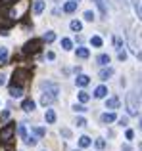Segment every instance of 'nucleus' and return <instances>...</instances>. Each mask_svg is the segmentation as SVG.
I'll list each match as a JSON object with an SVG mask.
<instances>
[{
  "instance_id": "f257e3e1",
  "label": "nucleus",
  "mask_w": 142,
  "mask_h": 151,
  "mask_svg": "<svg viewBox=\"0 0 142 151\" xmlns=\"http://www.w3.org/2000/svg\"><path fill=\"white\" fill-rule=\"evenodd\" d=\"M127 109H129V115H136L138 113V101H136V94L135 92L127 94Z\"/></svg>"
},
{
  "instance_id": "f03ea898",
  "label": "nucleus",
  "mask_w": 142,
  "mask_h": 151,
  "mask_svg": "<svg viewBox=\"0 0 142 151\" xmlns=\"http://www.w3.org/2000/svg\"><path fill=\"white\" fill-rule=\"evenodd\" d=\"M42 88H44V94H48V96H52L54 100L58 98V94H60V86L54 84V82H42Z\"/></svg>"
},
{
  "instance_id": "7ed1b4c3",
  "label": "nucleus",
  "mask_w": 142,
  "mask_h": 151,
  "mask_svg": "<svg viewBox=\"0 0 142 151\" xmlns=\"http://www.w3.org/2000/svg\"><path fill=\"white\" fill-rule=\"evenodd\" d=\"M14 132H15V126H14V124H6L2 130H0V140H2V142H8V140H12Z\"/></svg>"
},
{
  "instance_id": "20e7f679",
  "label": "nucleus",
  "mask_w": 142,
  "mask_h": 151,
  "mask_svg": "<svg viewBox=\"0 0 142 151\" xmlns=\"http://www.w3.org/2000/svg\"><path fill=\"white\" fill-rule=\"evenodd\" d=\"M38 48V40H31L25 44V48H23V54H35Z\"/></svg>"
},
{
  "instance_id": "39448f33",
  "label": "nucleus",
  "mask_w": 142,
  "mask_h": 151,
  "mask_svg": "<svg viewBox=\"0 0 142 151\" xmlns=\"http://www.w3.org/2000/svg\"><path fill=\"white\" fill-rule=\"evenodd\" d=\"M106 107H108V109H117V107H119V98L117 96L108 98V100H106Z\"/></svg>"
},
{
  "instance_id": "423d86ee",
  "label": "nucleus",
  "mask_w": 142,
  "mask_h": 151,
  "mask_svg": "<svg viewBox=\"0 0 142 151\" xmlns=\"http://www.w3.org/2000/svg\"><path fill=\"white\" fill-rule=\"evenodd\" d=\"M106 94H108V88H106V86H98V88L94 90V98H98V100L106 98Z\"/></svg>"
},
{
  "instance_id": "0eeeda50",
  "label": "nucleus",
  "mask_w": 142,
  "mask_h": 151,
  "mask_svg": "<svg viewBox=\"0 0 142 151\" xmlns=\"http://www.w3.org/2000/svg\"><path fill=\"white\" fill-rule=\"evenodd\" d=\"M109 77H113V69H112V67H106V69L100 71V78H102V81H108Z\"/></svg>"
},
{
  "instance_id": "6e6552de",
  "label": "nucleus",
  "mask_w": 142,
  "mask_h": 151,
  "mask_svg": "<svg viewBox=\"0 0 142 151\" xmlns=\"http://www.w3.org/2000/svg\"><path fill=\"white\" fill-rule=\"evenodd\" d=\"M44 119H46V122H48V124H54V122H56V113H54V109H46Z\"/></svg>"
},
{
  "instance_id": "1a4fd4ad",
  "label": "nucleus",
  "mask_w": 142,
  "mask_h": 151,
  "mask_svg": "<svg viewBox=\"0 0 142 151\" xmlns=\"http://www.w3.org/2000/svg\"><path fill=\"white\" fill-rule=\"evenodd\" d=\"M10 94H12V98H21V94H23V86H12L10 88Z\"/></svg>"
},
{
  "instance_id": "9d476101",
  "label": "nucleus",
  "mask_w": 142,
  "mask_h": 151,
  "mask_svg": "<svg viewBox=\"0 0 142 151\" xmlns=\"http://www.w3.org/2000/svg\"><path fill=\"white\" fill-rule=\"evenodd\" d=\"M77 4H79V2H73V0H71V2H65L64 12H65V14H73V12L77 10Z\"/></svg>"
},
{
  "instance_id": "9b49d317",
  "label": "nucleus",
  "mask_w": 142,
  "mask_h": 151,
  "mask_svg": "<svg viewBox=\"0 0 142 151\" xmlns=\"http://www.w3.org/2000/svg\"><path fill=\"white\" fill-rule=\"evenodd\" d=\"M94 2H96V6H98V10H100L102 15L108 14V6H106V2H108V0H94Z\"/></svg>"
},
{
  "instance_id": "f8f14e48",
  "label": "nucleus",
  "mask_w": 142,
  "mask_h": 151,
  "mask_svg": "<svg viewBox=\"0 0 142 151\" xmlns=\"http://www.w3.org/2000/svg\"><path fill=\"white\" fill-rule=\"evenodd\" d=\"M21 109H23V111H27V113H29V111H33V109H35V101H33V100H23Z\"/></svg>"
},
{
  "instance_id": "ddd939ff",
  "label": "nucleus",
  "mask_w": 142,
  "mask_h": 151,
  "mask_svg": "<svg viewBox=\"0 0 142 151\" xmlns=\"http://www.w3.org/2000/svg\"><path fill=\"white\" fill-rule=\"evenodd\" d=\"M75 82H77V86H86L90 82V78L86 77V75H79V77L75 78Z\"/></svg>"
},
{
  "instance_id": "4468645a",
  "label": "nucleus",
  "mask_w": 142,
  "mask_h": 151,
  "mask_svg": "<svg viewBox=\"0 0 142 151\" xmlns=\"http://www.w3.org/2000/svg\"><path fill=\"white\" fill-rule=\"evenodd\" d=\"M17 134L21 136V140H23V142H25V140H27V136H29V134H27V128H25V124H23V122L17 126Z\"/></svg>"
},
{
  "instance_id": "2eb2a0df",
  "label": "nucleus",
  "mask_w": 142,
  "mask_h": 151,
  "mask_svg": "<svg viewBox=\"0 0 142 151\" xmlns=\"http://www.w3.org/2000/svg\"><path fill=\"white\" fill-rule=\"evenodd\" d=\"M90 144H92V140H90L88 136H81L79 138V145H81V147H88Z\"/></svg>"
},
{
  "instance_id": "dca6fc26",
  "label": "nucleus",
  "mask_w": 142,
  "mask_h": 151,
  "mask_svg": "<svg viewBox=\"0 0 142 151\" xmlns=\"http://www.w3.org/2000/svg\"><path fill=\"white\" fill-rule=\"evenodd\" d=\"M42 10H44V2H42V0H37L35 6H33V12H35V14H41Z\"/></svg>"
},
{
  "instance_id": "f3484780",
  "label": "nucleus",
  "mask_w": 142,
  "mask_h": 151,
  "mask_svg": "<svg viewBox=\"0 0 142 151\" xmlns=\"http://www.w3.org/2000/svg\"><path fill=\"white\" fill-rule=\"evenodd\" d=\"M54 101V98L52 96H48V94H42V98H41V103H42V105H50V103H52Z\"/></svg>"
},
{
  "instance_id": "a211bd4d",
  "label": "nucleus",
  "mask_w": 142,
  "mask_h": 151,
  "mask_svg": "<svg viewBox=\"0 0 142 151\" xmlns=\"http://www.w3.org/2000/svg\"><path fill=\"white\" fill-rule=\"evenodd\" d=\"M77 55H79V58H83V59H86V58L90 55V52L86 50V48H83V46H81V48H77Z\"/></svg>"
},
{
  "instance_id": "6ab92c4d",
  "label": "nucleus",
  "mask_w": 142,
  "mask_h": 151,
  "mask_svg": "<svg viewBox=\"0 0 142 151\" xmlns=\"http://www.w3.org/2000/svg\"><path fill=\"white\" fill-rule=\"evenodd\" d=\"M115 113H106V115H102V121H104V122H113V121H115Z\"/></svg>"
},
{
  "instance_id": "aec40b11",
  "label": "nucleus",
  "mask_w": 142,
  "mask_h": 151,
  "mask_svg": "<svg viewBox=\"0 0 142 151\" xmlns=\"http://www.w3.org/2000/svg\"><path fill=\"white\" fill-rule=\"evenodd\" d=\"M88 100H90L88 92H85V90H81V92H79V101H81V103H86Z\"/></svg>"
},
{
  "instance_id": "412c9836",
  "label": "nucleus",
  "mask_w": 142,
  "mask_h": 151,
  "mask_svg": "<svg viewBox=\"0 0 142 151\" xmlns=\"http://www.w3.org/2000/svg\"><path fill=\"white\" fill-rule=\"evenodd\" d=\"M98 63H100V65H108V63H109V55L108 54L98 55Z\"/></svg>"
},
{
  "instance_id": "4be33fe9",
  "label": "nucleus",
  "mask_w": 142,
  "mask_h": 151,
  "mask_svg": "<svg viewBox=\"0 0 142 151\" xmlns=\"http://www.w3.org/2000/svg\"><path fill=\"white\" fill-rule=\"evenodd\" d=\"M81 29H83V23L77 21V19H73V21H71V31H77V33H79Z\"/></svg>"
},
{
  "instance_id": "5701e85b",
  "label": "nucleus",
  "mask_w": 142,
  "mask_h": 151,
  "mask_svg": "<svg viewBox=\"0 0 142 151\" xmlns=\"http://www.w3.org/2000/svg\"><path fill=\"white\" fill-rule=\"evenodd\" d=\"M6 59H8V48L0 46V61H6Z\"/></svg>"
},
{
  "instance_id": "b1692460",
  "label": "nucleus",
  "mask_w": 142,
  "mask_h": 151,
  "mask_svg": "<svg viewBox=\"0 0 142 151\" xmlns=\"http://www.w3.org/2000/svg\"><path fill=\"white\" fill-rule=\"evenodd\" d=\"M90 42H92V46H96V48H100V46H102V38L100 37H92V38H90Z\"/></svg>"
},
{
  "instance_id": "393cba45",
  "label": "nucleus",
  "mask_w": 142,
  "mask_h": 151,
  "mask_svg": "<svg viewBox=\"0 0 142 151\" xmlns=\"http://www.w3.org/2000/svg\"><path fill=\"white\" fill-rule=\"evenodd\" d=\"M62 46H64V50H71V46H73V42H71L69 38H64V40H62Z\"/></svg>"
},
{
  "instance_id": "a878e982",
  "label": "nucleus",
  "mask_w": 142,
  "mask_h": 151,
  "mask_svg": "<svg viewBox=\"0 0 142 151\" xmlns=\"http://www.w3.org/2000/svg\"><path fill=\"white\" fill-rule=\"evenodd\" d=\"M54 40H56V35L54 33H46L44 35V42H54Z\"/></svg>"
},
{
  "instance_id": "bb28decb",
  "label": "nucleus",
  "mask_w": 142,
  "mask_h": 151,
  "mask_svg": "<svg viewBox=\"0 0 142 151\" xmlns=\"http://www.w3.org/2000/svg\"><path fill=\"white\" fill-rule=\"evenodd\" d=\"M33 132L37 134V136H41V138L44 136V128H41V126H37V128H33Z\"/></svg>"
},
{
  "instance_id": "cd10ccee",
  "label": "nucleus",
  "mask_w": 142,
  "mask_h": 151,
  "mask_svg": "<svg viewBox=\"0 0 142 151\" xmlns=\"http://www.w3.org/2000/svg\"><path fill=\"white\" fill-rule=\"evenodd\" d=\"M17 0H0V6H12V4H15Z\"/></svg>"
},
{
  "instance_id": "c85d7f7f",
  "label": "nucleus",
  "mask_w": 142,
  "mask_h": 151,
  "mask_svg": "<svg viewBox=\"0 0 142 151\" xmlns=\"http://www.w3.org/2000/svg\"><path fill=\"white\" fill-rule=\"evenodd\" d=\"M96 147H98V149H104V147H106V142L102 140V138H100V140H96Z\"/></svg>"
},
{
  "instance_id": "c756f323",
  "label": "nucleus",
  "mask_w": 142,
  "mask_h": 151,
  "mask_svg": "<svg viewBox=\"0 0 142 151\" xmlns=\"http://www.w3.org/2000/svg\"><path fill=\"white\" fill-rule=\"evenodd\" d=\"M85 19H86V21H92V19H94V14H92V12H85Z\"/></svg>"
},
{
  "instance_id": "7c9ffc66",
  "label": "nucleus",
  "mask_w": 142,
  "mask_h": 151,
  "mask_svg": "<svg viewBox=\"0 0 142 151\" xmlns=\"http://www.w3.org/2000/svg\"><path fill=\"white\" fill-rule=\"evenodd\" d=\"M117 55H119L121 61H125V59H127V52H125V50H119V54H117Z\"/></svg>"
},
{
  "instance_id": "2f4dec72",
  "label": "nucleus",
  "mask_w": 142,
  "mask_h": 151,
  "mask_svg": "<svg viewBox=\"0 0 142 151\" xmlns=\"http://www.w3.org/2000/svg\"><path fill=\"white\" fill-rule=\"evenodd\" d=\"M4 84H6V75L0 73V86H4Z\"/></svg>"
},
{
  "instance_id": "473e14b6",
  "label": "nucleus",
  "mask_w": 142,
  "mask_h": 151,
  "mask_svg": "<svg viewBox=\"0 0 142 151\" xmlns=\"http://www.w3.org/2000/svg\"><path fill=\"white\" fill-rule=\"evenodd\" d=\"M125 136H127V140H133V138H135V132H133V130H127Z\"/></svg>"
},
{
  "instance_id": "72a5a7b5",
  "label": "nucleus",
  "mask_w": 142,
  "mask_h": 151,
  "mask_svg": "<svg viewBox=\"0 0 142 151\" xmlns=\"http://www.w3.org/2000/svg\"><path fill=\"white\" fill-rule=\"evenodd\" d=\"M75 111H79V113H83V111H86L85 105H75Z\"/></svg>"
},
{
  "instance_id": "f704fd0d",
  "label": "nucleus",
  "mask_w": 142,
  "mask_h": 151,
  "mask_svg": "<svg viewBox=\"0 0 142 151\" xmlns=\"http://www.w3.org/2000/svg\"><path fill=\"white\" fill-rule=\"evenodd\" d=\"M62 136H64V138H69V136H71V132H69L67 128H64V130H62Z\"/></svg>"
},
{
  "instance_id": "c9c22d12",
  "label": "nucleus",
  "mask_w": 142,
  "mask_h": 151,
  "mask_svg": "<svg viewBox=\"0 0 142 151\" xmlns=\"http://www.w3.org/2000/svg\"><path fill=\"white\" fill-rule=\"evenodd\" d=\"M85 124H86L85 119H77V126H85Z\"/></svg>"
},
{
  "instance_id": "e433bc0d",
  "label": "nucleus",
  "mask_w": 142,
  "mask_h": 151,
  "mask_svg": "<svg viewBox=\"0 0 142 151\" xmlns=\"http://www.w3.org/2000/svg\"><path fill=\"white\" fill-rule=\"evenodd\" d=\"M46 58H48V59H50V61H52V59H54V58H56V54H54V52H48V54H46Z\"/></svg>"
},
{
  "instance_id": "4c0bfd02",
  "label": "nucleus",
  "mask_w": 142,
  "mask_h": 151,
  "mask_svg": "<svg viewBox=\"0 0 142 151\" xmlns=\"http://www.w3.org/2000/svg\"><path fill=\"white\" fill-rule=\"evenodd\" d=\"M119 122H121V124L125 126V124H127V122H129V119H127V117H121V119H119Z\"/></svg>"
},
{
  "instance_id": "58836bf2",
  "label": "nucleus",
  "mask_w": 142,
  "mask_h": 151,
  "mask_svg": "<svg viewBox=\"0 0 142 151\" xmlns=\"http://www.w3.org/2000/svg\"><path fill=\"white\" fill-rule=\"evenodd\" d=\"M8 117H10V111H4V113H2V121H6Z\"/></svg>"
},
{
  "instance_id": "ea45409f",
  "label": "nucleus",
  "mask_w": 142,
  "mask_h": 151,
  "mask_svg": "<svg viewBox=\"0 0 142 151\" xmlns=\"http://www.w3.org/2000/svg\"><path fill=\"white\" fill-rule=\"evenodd\" d=\"M121 151H133V149H131V145H123V149H121Z\"/></svg>"
},
{
  "instance_id": "a19ab883",
  "label": "nucleus",
  "mask_w": 142,
  "mask_h": 151,
  "mask_svg": "<svg viewBox=\"0 0 142 151\" xmlns=\"http://www.w3.org/2000/svg\"><path fill=\"white\" fill-rule=\"evenodd\" d=\"M138 128H140V130H142V119H140V124H138Z\"/></svg>"
},
{
  "instance_id": "79ce46f5",
  "label": "nucleus",
  "mask_w": 142,
  "mask_h": 151,
  "mask_svg": "<svg viewBox=\"0 0 142 151\" xmlns=\"http://www.w3.org/2000/svg\"><path fill=\"white\" fill-rule=\"evenodd\" d=\"M140 151H142V144H140Z\"/></svg>"
}]
</instances>
